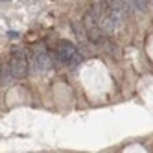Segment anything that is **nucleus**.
<instances>
[{
	"label": "nucleus",
	"mask_w": 153,
	"mask_h": 153,
	"mask_svg": "<svg viewBox=\"0 0 153 153\" xmlns=\"http://www.w3.org/2000/svg\"><path fill=\"white\" fill-rule=\"evenodd\" d=\"M9 72L13 78L22 79L30 72V57L24 48L20 46H13L11 48V57H9Z\"/></svg>",
	"instance_id": "f257e3e1"
},
{
	"label": "nucleus",
	"mask_w": 153,
	"mask_h": 153,
	"mask_svg": "<svg viewBox=\"0 0 153 153\" xmlns=\"http://www.w3.org/2000/svg\"><path fill=\"white\" fill-rule=\"evenodd\" d=\"M56 56H57V59L63 65H68V67H76V65L81 63V53H79V50L70 41H59L57 42Z\"/></svg>",
	"instance_id": "f03ea898"
},
{
	"label": "nucleus",
	"mask_w": 153,
	"mask_h": 153,
	"mask_svg": "<svg viewBox=\"0 0 153 153\" xmlns=\"http://www.w3.org/2000/svg\"><path fill=\"white\" fill-rule=\"evenodd\" d=\"M92 11H94V17H96L103 33H107V35L114 33V24H113V19H111V9H109L107 0H94Z\"/></svg>",
	"instance_id": "7ed1b4c3"
},
{
	"label": "nucleus",
	"mask_w": 153,
	"mask_h": 153,
	"mask_svg": "<svg viewBox=\"0 0 153 153\" xmlns=\"http://www.w3.org/2000/svg\"><path fill=\"white\" fill-rule=\"evenodd\" d=\"M83 28H85V33H87V37H89L91 42H102L103 41V31H102L100 24H98V20L94 17L92 9H89V11L85 13V17H83Z\"/></svg>",
	"instance_id": "20e7f679"
},
{
	"label": "nucleus",
	"mask_w": 153,
	"mask_h": 153,
	"mask_svg": "<svg viewBox=\"0 0 153 153\" xmlns=\"http://www.w3.org/2000/svg\"><path fill=\"white\" fill-rule=\"evenodd\" d=\"M52 68V57L48 56V52L41 50L37 53L30 57V70L33 74H42V72H48Z\"/></svg>",
	"instance_id": "39448f33"
},
{
	"label": "nucleus",
	"mask_w": 153,
	"mask_h": 153,
	"mask_svg": "<svg viewBox=\"0 0 153 153\" xmlns=\"http://www.w3.org/2000/svg\"><path fill=\"white\" fill-rule=\"evenodd\" d=\"M109 9H111V19H113V24H114V33L124 30V15H126V9L122 6V0H107Z\"/></svg>",
	"instance_id": "423d86ee"
},
{
	"label": "nucleus",
	"mask_w": 153,
	"mask_h": 153,
	"mask_svg": "<svg viewBox=\"0 0 153 153\" xmlns=\"http://www.w3.org/2000/svg\"><path fill=\"white\" fill-rule=\"evenodd\" d=\"M122 6H124V9H126V13H127V15H131V13L138 11L135 0H122Z\"/></svg>",
	"instance_id": "0eeeda50"
},
{
	"label": "nucleus",
	"mask_w": 153,
	"mask_h": 153,
	"mask_svg": "<svg viewBox=\"0 0 153 153\" xmlns=\"http://www.w3.org/2000/svg\"><path fill=\"white\" fill-rule=\"evenodd\" d=\"M148 4H149V7H153V0H148Z\"/></svg>",
	"instance_id": "6e6552de"
}]
</instances>
